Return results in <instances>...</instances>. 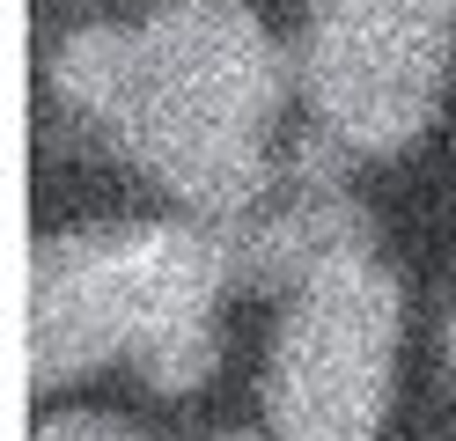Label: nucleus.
Wrapping results in <instances>:
<instances>
[{"instance_id": "1", "label": "nucleus", "mask_w": 456, "mask_h": 441, "mask_svg": "<svg viewBox=\"0 0 456 441\" xmlns=\"http://www.w3.org/2000/svg\"><path fill=\"white\" fill-rule=\"evenodd\" d=\"M405 294L376 250L324 265L288 294L273 361H265V427L280 441H376L397 390Z\"/></svg>"}, {"instance_id": "2", "label": "nucleus", "mask_w": 456, "mask_h": 441, "mask_svg": "<svg viewBox=\"0 0 456 441\" xmlns=\"http://www.w3.org/2000/svg\"><path fill=\"white\" fill-rule=\"evenodd\" d=\"M52 81H60V96L81 118H96L162 192H177L191 214L236 221L273 192L265 140L199 126V118H177L169 103L148 96V81H140V29H118V22L74 29V37L52 52Z\"/></svg>"}, {"instance_id": "3", "label": "nucleus", "mask_w": 456, "mask_h": 441, "mask_svg": "<svg viewBox=\"0 0 456 441\" xmlns=\"http://www.w3.org/2000/svg\"><path fill=\"white\" fill-rule=\"evenodd\" d=\"M295 74H302L309 118L331 140H346L354 155H397L442 110L449 22L317 8V22L295 52Z\"/></svg>"}, {"instance_id": "4", "label": "nucleus", "mask_w": 456, "mask_h": 441, "mask_svg": "<svg viewBox=\"0 0 456 441\" xmlns=\"http://www.w3.org/2000/svg\"><path fill=\"white\" fill-rule=\"evenodd\" d=\"M110 273L126 309V361L162 397H184L221 361V294L236 287L221 228H133L110 235Z\"/></svg>"}, {"instance_id": "5", "label": "nucleus", "mask_w": 456, "mask_h": 441, "mask_svg": "<svg viewBox=\"0 0 456 441\" xmlns=\"http://www.w3.org/2000/svg\"><path fill=\"white\" fill-rule=\"evenodd\" d=\"M140 81L177 118L265 140L295 67L243 0H169L140 22Z\"/></svg>"}, {"instance_id": "6", "label": "nucleus", "mask_w": 456, "mask_h": 441, "mask_svg": "<svg viewBox=\"0 0 456 441\" xmlns=\"http://www.w3.org/2000/svg\"><path fill=\"white\" fill-rule=\"evenodd\" d=\"M346 162L354 147L331 140L324 126L302 140V155L288 169V199L273 214H236V221H214L221 243H228V273L236 287H258V294H295L338 257H361L376 250V221L368 206L346 192Z\"/></svg>"}, {"instance_id": "7", "label": "nucleus", "mask_w": 456, "mask_h": 441, "mask_svg": "<svg viewBox=\"0 0 456 441\" xmlns=\"http://www.w3.org/2000/svg\"><path fill=\"white\" fill-rule=\"evenodd\" d=\"M22 361L37 390L81 382L126 361V309L110 273V235H45L30 250V309H22Z\"/></svg>"}, {"instance_id": "8", "label": "nucleus", "mask_w": 456, "mask_h": 441, "mask_svg": "<svg viewBox=\"0 0 456 441\" xmlns=\"http://www.w3.org/2000/svg\"><path fill=\"white\" fill-rule=\"evenodd\" d=\"M30 441H140L126 420H110V412H60V420H45Z\"/></svg>"}, {"instance_id": "9", "label": "nucleus", "mask_w": 456, "mask_h": 441, "mask_svg": "<svg viewBox=\"0 0 456 441\" xmlns=\"http://www.w3.org/2000/svg\"><path fill=\"white\" fill-rule=\"evenodd\" d=\"M317 8H354V15H419V22H456V0H317Z\"/></svg>"}, {"instance_id": "10", "label": "nucleus", "mask_w": 456, "mask_h": 441, "mask_svg": "<svg viewBox=\"0 0 456 441\" xmlns=\"http://www.w3.org/2000/svg\"><path fill=\"white\" fill-rule=\"evenodd\" d=\"M449 368H456V316H449Z\"/></svg>"}, {"instance_id": "11", "label": "nucleus", "mask_w": 456, "mask_h": 441, "mask_svg": "<svg viewBox=\"0 0 456 441\" xmlns=\"http://www.w3.org/2000/svg\"><path fill=\"white\" fill-rule=\"evenodd\" d=\"M214 441H250V434H214Z\"/></svg>"}]
</instances>
